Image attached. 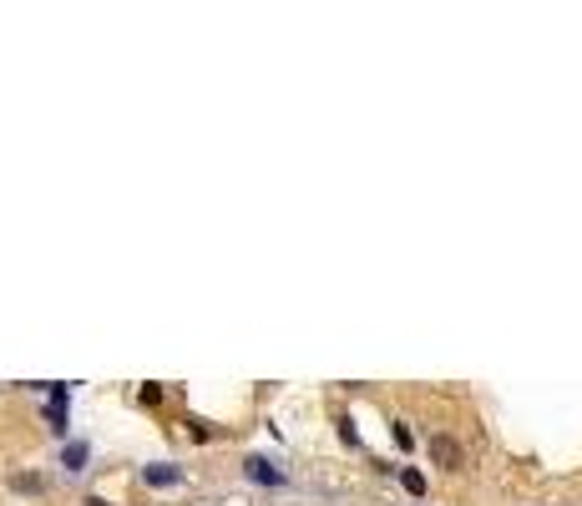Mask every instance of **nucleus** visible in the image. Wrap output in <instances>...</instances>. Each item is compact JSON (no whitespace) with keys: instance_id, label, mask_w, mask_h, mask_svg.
Instances as JSON below:
<instances>
[{"instance_id":"obj_1","label":"nucleus","mask_w":582,"mask_h":506,"mask_svg":"<svg viewBox=\"0 0 582 506\" xmlns=\"http://www.w3.org/2000/svg\"><path fill=\"white\" fill-rule=\"evenodd\" d=\"M243 476L254 481V486H269V491H284V486H289V471H284V461H279V456H264V451L243 456Z\"/></svg>"},{"instance_id":"obj_2","label":"nucleus","mask_w":582,"mask_h":506,"mask_svg":"<svg viewBox=\"0 0 582 506\" xmlns=\"http://www.w3.org/2000/svg\"><path fill=\"white\" fill-rule=\"evenodd\" d=\"M56 466H61V476H66V481H76L81 471L92 466V441L66 436V441H61V451H56Z\"/></svg>"},{"instance_id":"obj_3","label":"nucleus","mask_w":582,"mask_h":506,"mask_svg":"<svg viewBox=\"0 0 582 506\" xmlns=\"http://www.w3.org/2000/svg\"><path fill=\"white\" fill-rule=\"evenodd\" d=\"M137 476H142V486H152V491H173V486L188 481V466H178V461H147Z\"/></svg>"},{"instance_id":"obj_4","label":"nucleus","mask_w":582,"mask_h":506,"mask_svg":"<svg viewBox=\"0 0 582 506\" xmlns=\"http://www.w3.org/2000/svg\"><path fill=\"white\" fill-rule=\"evenodd\" d=\"M426 451H431V461H436L441 471H461V466H466V446H461L456 436H446V431L426 436Z\"/></svg>"},{"instance_id":"obj_5","label":"nucleus","mask_w":582,"mask_h":506,"mask_svg":"<svg viewBox=\"0 0 582 506\" xmlns=\"http://www.w3.org/2000/svg\"><path fill=\"white\" fill-rule=\"evenodd\" d=\"M6 486H11L16 496H41V491H46V476H41V471H11Z\"/></svg>"},{"instance_id":"obj_6","label":"nucleus","mask_w":582,"mask_h":506,"mask_svg":"<svg viewBox=\"0 0 582 506\" xmlns=\"http://www.w3.org/2000/svg\"><path fill=\"white\" fill-rule=\"evenodd\" d=\"M395 476H400V486H405V496H415V501H421V496L431 491V481H426V471H421V466H400Z\"/></svg>"},{"instance_id":"obj_7","label":"nucleus","mask_w":582,"mask_h":506,"mask_svg":"<svg viewBox=\"0 0 582 506\" xmlns=\"http://www.w3.org/2000/svg\"><path fill=\"white\" fill-rule=\"evenodd\" d=\"M335 426H340V441H345V446L355 451V446H360V431H355V420H350V415H340Z\"/></svg>"},{"instance_id":"obj_8","label":"nucleus","mask_w":582,"mask_h":506,"mask_svg":"<svg viewBox=\"0 0 582 506\" xmlns=\"http://www.w3.org/2000/svg\"><path fill=\"white\" fill-rule=\"evenodd\" d=\"M137 400H142V405H157V400H162V385H142V395H137Z\"/></svg>"},{"instance_id":"obj_9","label":"nucleus","mask_w":582,"mask_h":506,"mask_svg":"<svg viewBox=\"0 0 582 506\" xmlns=\"http://www.w3.org/2000/svg\"><path fill=\"white\" fill-rule=\"evenodd\" d=\"M395 441H400V446H405V451H410V446H415V436H410V431H405V420H395Z\"/></svg>"},{"instance_id":"obj_10","label":"nucleus","mask_w":582,"mask_h":506,"mask_svg":"<svg viewBox=\"0 0 582 506\" xmlns=\"http://www.w3.org/2000/svg\"><path fill=\"white\" fill-rule=\"evenodd\" d=\"M81 506H117V501H107V496H97V491H92V496L81 501Z\"/></svg>"},{"instance_id":"obj_11","label":"nucleus","mask_w":582,"mask_h":506,"mask_svg":"<svg viewBox=\"0 0 582 506\" xmlns=\"http://www.w3.org/2000/svg\"><path fill=\"white\" fill-rule=\"evenodd\" d=\"M562 506H572V501H562Z\"/></svg>"}]
</instances>
